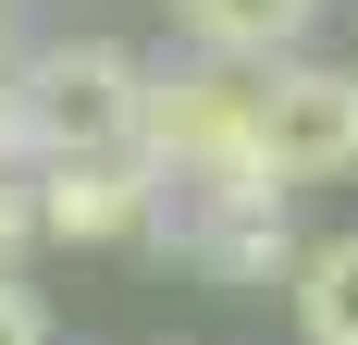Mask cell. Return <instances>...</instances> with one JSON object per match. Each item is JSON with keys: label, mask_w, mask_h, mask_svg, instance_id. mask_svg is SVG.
Instances as JSON below:
<instances>
[{"label": "cell", "mask_w": 358, "mask_h": 345, "mask_svg": "<svg viewBox=\"0 0 358 345\" xmlns=\"http://www.w3.org/2000/svg\"><path fill=\"white\" fill-rule=\"evenodd\" d=\"M259 172L272 185H346L358 172V62H259Z\"/></svg>", "instance_id": "obj_5"}, {"label": "cell", "mask_w": 358, "mask_h": 345, "mask_svg": "<svg viewBox=\"0 0 358 345\" xmlns=\"http://www.w3.org/2000/svg\"><path fill=\"white\" fill-rule=\"evenodd\" d=\"M136 87L148 62L111 37H62L13 62V111H25V161H87V148H136Z\"/></svg>", "instance_id": "obj_2"}, {"label": "cell", "mask_w": 358, "mask_h": 345, "mask_svg": "<svg viewBox=\"0 0 358 345\" xmlns=\"http://www.w3.org/2000/svg\"><path fill=\"white\" fill-rule=\"evenodd\" d=\"M285 296H296V333H309V345H358V235L296 247Z\"/></svg>", "instance_id": "obj_7"}, {"label": "cell", "mask_w": 358, "mask_h": 345, "mask_svg": "<svg viewBox=\"0 0 358 345\" xmlns=\"http://www.w3.org/2000/svg\"><path fill=\"white\" fill-rule=\"evenodd\" d=\"M0 172H25V111H13V62H0Z\"/></svg>", "instance_id": "obj_10"}, {"label": "cell", "mask_w": 358, "mask_h": 345, "mask_svg": "<svg viewBox=\"0 0 358 345\" xmlns=\"http://www.w3.org/2000/svg\"><path fill=\"white\" fill-rule=\"evenodd\" d=\"M25 198H37L50 247H161L173 172L148 148H87V161H25Z\"/></svg>", "instance_id": "obj_4"}, {"label": "cell", "mask_w": 358, "mask_h": 345, "mask_svg": "<svg viewBox=\"0 0 358 345\" xmlns=\"http://www.w3.org/2000/svg\"><path fill=\"white\" fill-rule=\"evenodd\" d=\"M0 345H50V309H37L25 272H0Z\"/></svg>", "instance_id": "obj_8"}, {"label": "cell", "mask_w": 358, "mask_h": 345, "mask_svg": "<svg viewBox=\"0 0 358 345\" xmlns=\"http://www.w3.org/2000/svg\"><path fill=\"white\" fill-rule=\"evenodd\" d=\"M136 148L173 172V185H198V172H259V62H222V50L148 62Z\"/></svg>", "instance_id": "obj_1"}, {"label": "cell", "mask_w": 358, "mask_h": 345, "mask_svg": "<svg viewBox=\"0 0 358 345\" xmlns=\"http://www.w3.org/2000/svg\"><path fill=\"white\" fill-rule=\"evenodd\" d=\"M0 62H13V0H0Z\"/></svg>", "instance_id": "obj_11"}, {"label": "cell", "mask_w": 358, "mask_h": 345, "mask_svg": "<svg viewBox=\"0 0 358 345\" xmlns=\"http://www.w3.org/2000/svg\"><path fill=\"white\" fill-rule=\"evenodd\" d=\"M285 198L296 185H272V172H198V185L161 198V247H173L185 272H210V284H285L296 272Z\"/></svg>", "instance_id": "obj_3"}, {"label": "cell", "mask_w": 358, "mask_h": 345, "mask_svg": "<svg viewBox=\"0 0 358 345\" xmlns=\"http://www.w3.org/2000/svg\"><path fill=\"white\" fill-rule=\"evenodd\" d=\"M25 235H37V198H25V172H0V272L25 259Z\"/></svg>", "instance_id": "obj_9"}, {"label": "cell", "mask_w": 358, "mask_h": 345, "mask_svg": "<svg viewBox=\"0 0 358 345\" xmlns=\"http://www.w3.org/2000/svg\"><path fill=\"white\" fill-rule=\"evenodd\" d=\"M173 25L185 50H222V62H285L322 25V0H173Z\"/></svg>", "instance_id": "obj_6"}]
</instances>
